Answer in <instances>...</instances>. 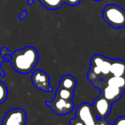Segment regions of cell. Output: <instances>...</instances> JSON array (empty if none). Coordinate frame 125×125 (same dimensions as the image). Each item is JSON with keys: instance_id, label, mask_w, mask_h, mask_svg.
<instances>
[{"instance_id": "cell-19", "label": "cell", "mask_w": 125, "mask_h": 125, "mask_svg": "<svg viewBox=\"0 0 125 125\" xmlns=\"http://www.w3.org/2000/svg\"><path fill=\"white\" fill-rule=\"evenodd\" d=\"M0 75H1V76H2V77H5L4 72H3V70L2 69L1 66H0Z\"/></svg>"}, {"instance_id": "cell-14", "label": "cell", "mask_w": 125, "mask_h": 125, "mask_svg": "<svg viewBox=\"0 0 125 125\" xmlns=\"http://www.w3.org/2000/svg\"><path fill=\"white\" fill-rule=\"evenodd\" d=\"M73 96H74V91L65 89V88L62 87H60V86L55 93V97L61 98V99H64V100H73Z\"/></svg>"}, {"instance_id": "cell-16", "label": "cell", "mask_w": 125, "mask_h": 125, "mask_svg": "<svg viewBox=\"0 0 125 125\" xmlns=\"http://www.w3.org/2000/svg\"><path fill=\"white\" fill-rule=\"evenodd\" d=\"M114 125H125V116L119 117L116 119Z\"/></svg>"}, {"instance_id": "cell-8", "label": "cell", "mask_w": 125, "mask_h": 125, "mask_svg": "<svg viewBox=\"0 0 125 125\" xmlns=\"http://www.w3.org/2000/svg\"><path fill=\"white\" fill-rule=\"evenodd\" d=\"M34 0H27L28 4H32ZM39 2L50 10H55L60 9L63 4L70 5V6H77L80 3L81 0H39Z\"/></svg>"}, {"instance_id": "cell-18", "label": "cell", "mask_w": 125, "mask_h": 125, "mask_svg": "<svg viewBox=\"0 0 125 125\" xmlns=\"http://www.w3.org/2000/svg\"><path fill=\"white\" fill-rule=\"evenodd\" d=\"M96 125H111V124H109L107 122H105V119H99L96 122Z\"/></svg>"}, {"instance_id": "cell-15", "label": "cell", "mask_w": 125, "mask_h": 125, "mask_svg": "<svg viewBox=\"0 0 125 125\" xmlns=\"http://www.w3.org/2000/svg\"><path fill=\"white\" fill-rule=\"evenodd\" d=\"M8 97V89L3 82L0 81V104H3Z\"/></svg>"}, {"instance_id": "cell-10", "label": "cell", "mask_w": 125, "mask_h": 125, "mask_svg": "<svg viewBox=\"0 0 125 125\" xmlns=\"http://www.w3.org/2000/svg\"><path fill=\"white\" fill-rule=\"evenodd\" d=\"M124 89L105 84L101 88V95L112 104L120 99L124 94Z\"/></svg>"}, {"instance_id": "cell-6", "label": "cell", "mask_w": 125, "mask_h": 125, "mask_svg": "<svg viewBox=\"0 0 125 125\" xmlns=\"http://www.w3.org/2000/svg\"><path fill=\"white\" fill-rule=\"evenodd\" d=\"M112 105L111 102L105 100L103 96L100 94L98 96L94 101L93 104V111L94 113H95L96 117L99 119H105L110 114L112 110Z\"/></svg>"}, {"instance_id": "cell-1", "label": "cell", "mask_w": 125, "mask_h": 125, "mask_svg": "<svg viewBox=\"0 0 125 125\" xmlns=\"http://www.w3.org/2000/svg\"><path fill=\"white\" fill-rule=\"evenodd\" d=\"M10 62L15 72L20 74H28L31 73L38 65L39 55L36 48L26 46L23 49L11 52Z\"/></svg>"}, {"instance_id": "cell-3", "label": "cell", "mask_w": 125, "mask_h": 125, "mask_svg": "<svg viewBox=\"0 0 125 125\" xmlns=\"http://www.w3.org/2000/svg\"><path fill=\"white\" fill-rule=\"evenodd\" d=\"M48 106H50L54 113L60 116L67 115L74 109V103L73 100H64L61 98H58L54 96V99L52 101H46L45 102Z\"/></svg>"}, {"instance_id": "cell-12", "label": "cell", "mask_w": 125, "mask_h": 125, "mask_svg": "<svg viewBox=\"0 0 125 125\" xmlns=\"http://www.w3.org/2000/svg\"><path fill=\"white\" fill-rule=\"evenodd\" d=\"M76 86H77V81L75 77L72 75H65L60 80V87L74 91Z\"/></svg>"}, {"instance_id": "cell-2", "label": "cell", "mask_w": 125, "mask_h": 125, "mask_svg": "<svg viewBox=\"0 0 125 125\" xmlns=\"http://www.w3.org/2000/svg\"><path fill=\"white\" fill-rule=\"evenodd\" d=\"M104 21L114 29H121L125 26V10L117 4H106L102 11Z\"/></svg>"}, {"instance_id": "cell-20", "label": "cell", "mask_w": 125, "mask_h": 125, "mask_svg": "<svg viewBox=\"0 0 125 125\" xmlns=\"http://www.w3.org/2000/svg\"><path fill=\"white\" fill-rule=\"evenodd\" d=\"M93 1H94V2H100V1H101V0H93Z\"/></svg>"}, {"instance_id": "cell-5", "label": "cell", "mask_w": 125, "mask_h": 125, "mask_svg": "<svg viewBox=\"0 0 125 125\" xmlns=\"http://www.w3.org/2000/svg\"><path fill=\"white\" fill-rule=\"evenodd\" d=\"M31 83L39 90L43 92H50L52 88L50 86V78L47 73L42 70H36L31 74Z\"/></svg>"}, {"instance_id": "cell-4", "label": "cell", "mask_w": 125, "mask_h": 125, "mask_svg": "<svg viewBox=\"0 0 125 125\" xmlns=\"http://www.w3.org/2000/svg\"><path fill=\"white\" fill-rule=\"evenodd\" d=\"M26 122V112L21 108L10 110L3 118L2 125H25Z\"/></svg>"}, {"instance_id": "cell-13", "label": "cell", "mask_w": 125, "mask_h": 125, "mask_svg": "<svg viewBox=\"0 0 125 125\" xmlns=\"http://www.w3.org/2000/svg\"><path fill=\"white\" fill-rule=\"evenodd\" d=\"M107 85H112L119 89H125V77H115L112 76L105 82Z\"/></svg>"}, {"instance_id": "cell-7", "label": "cell", "mask_w": 125, "mask_h": 125, "mask_svg": "<svg viewBox=\"0 0 125 125\" xmlns=\"http://www.w3.org/2000/svg\"><path fill=\"white\" fill-rule=\"evenodd\" d=\"M76 118L82 121L84 125L95 120L92 105L89 103H82L76 110Z\"/></svg>"}, {"instance_id": "cell-11", "label": "cell", "mask_w": 125, "mask_h": 125, "mask_svg": "<svg viewBox=\"0 0 125 125\" xmlns=\"http://www.w3.org/2000/svg\"><path fill=\"white\" fill-rule=\"evenodd\" d=\"M110 74L115 77H125V61L120 59L112 60Z\"/></svg>"}, {"instance_id": "cell-17", "label": "cell", "mask_w": 125, "mask_h": 125, "mask_svg": "<svg viewBox=\"0 0 125 125\" xmlns=\"http://www.w3.org/2000/svg\"><path fill=\"white\" fill-rule=\"evenodd\" d=\"M27 15H28L27 10H22V11L20 13V15H19V20H20V21L25 20V19L26 18V16H27Z\"/></svg>"}, {"instance_id": "cell-9", "label": "cell", "mask_w": 125, "mask_h": 125, "mask_svg": "<svg viewBox=\"0 0 125 125\" xmlns=\"http://www.w3.org/2000/svg\"><path fill=\"white\" fill-rule=\"evenodd\" d=\"M111 63H112V60L102 54H94L91 58V64L100 68L104 78L110 75Z\"/></svg>"}]
</instances>
